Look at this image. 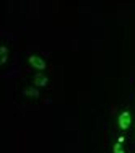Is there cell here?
<instances>
[{"label":"cell","mask_w":135,"mask_h":153,"mask_svg":"<svg viewBox=\"0 0 135 153\" xmlns=\"http://www.w3.org/2000/svg\"><path fill=\"white\" fill-rule=\"evenodd\" d=\"M130 122H132V116H130V112H129V111L120 112L119 117H117V124H119L120 129H122V130H127V129L130 127Z\"/></svg>","instance_id":"6da1fadb"},{"label":"cell","mask_w":135,"mask_h":153,"mask_svg":"<svg viewBox=\"0 0 135 153\" xmlns=\"http://www.w3.org/2000/svg\"><path fill=\"white\" fill-rule=\"evenodd\" d=\"M28 62H30V65H31V67L38 68V70H44V68L47 67L46 60L42 59V57H39V56H30V59H28Z\"/></svg>","instance_id":"7a4b0ae2"},{"label":"cell","mask_w":135,"mask_h":153,"mask_svg":"<svg viewBox=\"0 0 135 153\" xmlns=\"http://www.w3.org/2000/svg\"><path fill=\"white\" fill-rule=\"evenodd\" d=\"M33 83H34L36 88H44V86H47V83H49V78H47L46 75H42V74H38V75H34V78H33Z\"/></svg>","instance_id":"3957f363"},{"label":"cell","mask_w":135,"mask_h":153,"mask_svg":"<svg viewBox=\"0 0 135 153\" xmlns=\"http://www.w3.org/2000/svg\"><path fill=\"white\" fill-rule=\"evenodd\" d=\"M23 94H24V96H30V98H39V96H41V93H39L38 88H24Z\"/></svg>","instance_id":"277c9868"},{"label":"cell","mask_w":135,"mask_h":153,"mask_svg":"<svg viewBox=\"0 0 135 153\" xmlns=\"http://www.w3.org/2000/svg\"><path fill=\"white\" fill-rule=\"evenodd\" d=\"M0 54H2V59H0V64H7V60H8V47L7 46H2L0 47Z\"/></svg>","instance_id":"5b68a950"},{"label":"cell","mask_w":135,"mask_h":153,"mask_svg":"<svg viewBox=\"0 0 135 153\" xmlns=\"http://www.w3.org/2000/svg\"><path fill=\"white\" fill-rule=\"evenodd\" d=\"M112 152L114 153H125V150L122 148V143H116L114 148H112Z\"/></svg>","instance_id":"8992f818"},{"label":"cell","mask_w":135,"mask_h":153,"mask_svg":"<svg viewBox=\"0 0 135 153\" xmlns=\"http://www.w3.org/2000/svg\"><path fill=\"white\" fill-rule=\"evenodd\" d=\"M124 142H125V137H122V135L117 137V143H124Z\"/></svg>","instance_id":"52a82bcc"}]
</instances>
